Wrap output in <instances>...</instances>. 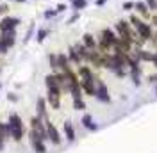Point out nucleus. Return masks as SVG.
I'll list each match as a JSON object with an SVG mask.
<instances>
[{
  "label": "nucleus",
  "mask_w": 157,
  "mask_h": 153,
  "mask_svg": "<svg viewBox=\"0 0 157 153\" xmlns=\"http://www.w3.org/2000/svg\"><path fill=\"white\" fill-rule=\"evenodd\" d=\"M82 43H84V47L89 48V50H95V48H97V38H95L93 34H89V32H86V34L82 36Z\"/></svg>",
  "instance_id": "2eb2a0df"
},
{
  "label": "nucleus",
  "mask_w": 157,
  "mask_h": 153,
  "mask_svg": "<svg viewBox=\"0 0 157 153\" xmlns=\"http://www.w3.org/2000/svg\"><path fill=\"white\" fill-rule=\"evenodd\" d=\"M56 14H59V13H57V11H56V9H48V11H45V18H47V20L54 18Z\"/></svg>",
  "instance_id": "bb28decb"
},
{
  "label": "nucleus",
  "mask_w": 157,
  "mask_h": 153,
  "mask_svg": "<svg viewBox=\"0 0 157 153\" xmlns=\"http://www.w3.org/2000/svg\"><path fill=\"white\" fill-rule=\"evenodd\" d=\"M128 23L134 27V30H136V34H137V38L141 39L143 43H147V41H150V39H152V36H154L152 25H150V23H147L145 20H141L139 16H136V14H130Z\"/></svg>",
  "instance_id": "f257e3e1"
},
{
  "label": "nucleus",
  "mask_w": 157,
  "mask_h": 153,
  "mask_svg": "<svg viewBox=\"0 0 157 153\" xmlns=\"http://www.w3.org/2000/svg\"><path fill=\"white\" fill-rule=\"evenodd\" d=\"M61 91H50L47 89V103H48L54 110H59L61 109Z\"/></svg>",
  "instance_id": "423d86ee"
},
{
  "label": "nucleus",
  "mask_w": 157,
  "mask_h": 153,
  "mask_svg": "<svg viewBox=\"0 0 157 153\" xmlns=\"http://www.w3.org/2000/svg\"><path fill=\"white\" fill-rule=\"evenodd\" d=\"M21 20L16 18V16H11V14H6L4 18L0 20V32H7V30H16Z\"/></svg>",
  "instance_id": "20e7f679"
},
{
  "label": "nucleus",
  "mask_w": 157,
  "mask_h": 153,
  "mask_svg": "<svg viewBox=\"0 0 157 153\" xmlns=\"http://www.w3.org/2000/svg\"><path fill=\"white\" fill-rule=\"evenodd\" d=\"M104 38L109 41V45L111 47H116L118 43H120V36L116 34V30H113V29H109V27H105V29H102V32H100Z\"/></svg>",
  "instance_id": "0eeeda50"
},
{
  "label": "nucleus",
  "mask_w": 157,
  "mask_h": 153,
  "mask_svg": "<svg viewBox=\"0 0 157 153\" xmlns=\"http://www.w3.org/2000/svg\"><path fill=\"white\" fill-rule=\"evenodd\" d=\"M4 146H6V141H4V139H2V137H0V151H2V150H4Z\"/></svg>",
  "instance_id": "72a5a7b5"
},
{
  "label": "nucleus",
  "mask_w": 157,
  "mask_h": 153,
  "mask_svg": "<svg viewBox=\"0 0 157 153\" xmlns=\"http://www.w3.org/2000/svg\"><path fill=\"white\" fill-rule=\"evenodd\" d=\"M134 4L136 2H123V11H128V13L134 11Z\"/></svg>",
  "instance_id": "a878e982"
},
{
  "label": "nucleus",
  "mask_w": 157,
  "mask_h": 153,
  "mask_svg": "<svg viewBox=\"0 0 157 153\" xmlns=\"http://www.w3.org/2000/svg\"><path fill=\"white\" fill-rule=\"evenodd\" d=\"M7 2H16V4H23V2H27V0H7Z\"/></svg>",
  "instance_id": "f704fd0d"
},
{
  "label": "nucleus",
  "mask_w": 157,
  "mask_h": 153,
  "mask_svg": "<svg viewBox=\"0 0 157 153\" xmlns=\"http://www.w3.org/2000/svg\"><path fill=\"white\" fill-rule=\"evenodd\" d=\"M152 23H154V25H155V27H157V16H155V18H154V20H152Z\"/></svg>",
  "instance_id": "e433bc0d"
},
{
  "label": "nucleus",
  "mask_w": 157,
  "mask_h": 153,
  "mask_svg": "<svg viewBox=\"0 0 157 153\" xmlns=\"http://www.w3.org/2000/svg\"><path fill=\"white\" fill-rule=\"evenodd\" d=\"M0 89H2V84H0Z\"/></svg>",
  "instance_id": "ea45409f"
},
{
  "label": "nucleus",
  "mask_w": 157,
  "mask_h": 153,
  "mask_svg": "<svg viewBox=\"0 0 157 153\" xmlns=\"http://www.w3.org/2000/svg\"><path fill=\"white\" fill-rule=\"evenodd\" d=\"M7 126H9V135L14 143H20L23 137H25V126H23V121L20 114L16 112H11L9 119H7Z\"/></svg>",
  "instance_id": "f03ea898"
},
{
  "label": "nucleus",
  "mask_w": 157,
  "mask_h": 153,
  "mask_svg": "<svg viewBox=\"0 0 157 153\" xmlns=\"http://www.w3.org/2000/svg\"><path fill=\"white\" fill-rule=\"evenodd\" d=\"M30 144H32V148H34V151H36V153H47V146H45V141L34 139V141H30Z\"/></svg>",
  "instance_id": "a211bd4d"
},
{
  "label": "nucleus",
  "mask_w": 157,
  "mask_h": 153,
  "mask_svg": "<svg viewBox=\"0 0 157 153\" xmlns=\"http://www.w3.org/2000/svg\"><path fill=\"white\" fill-rule=\"evenodd\" d=\"M134 9L139 13V16H143V18H148V14H150V9H148V6L145 2H136L134 4Z\"/></svg>",
  "instance_id": "f3484780"
},
{
  "label": "nucleus",
  "mask_w": 157,
  "mask_h": 153,
  "mask_svg": "<svg viewBox=\"0 0 157 153\" xmlns=\"http://www.w3.org/2000/svg\"><path fill=\"white\" fill-rule=\"evenodd\" d=\"M48 64H50V68H52V71H54V73H57V71H59L57 54H48Z\"/></svg>",
  "instance_id": "aec40b11"
},
{
  "label": "nucleus",
  "mask_w": 157,
  "mask_h": 153,
  "mask_svg": "<svg viewBox=\"0 0 157 153\" xmlns=\"http://www.w3.org/2000/svg\"><path fill=\"white\" fill-rule=\"evenodd\" d=\"M152 64L157 68V52H154V59H152Z\"/></svg>",
  "instance_id": "2f4dec72"
},
{
  "label": "nucleus",
  "mask_w": 157,
  "mask_h": 153,
  "mask_svg": "<svg viewBox=\"0 0 157 153\" xmlns=\"http://www.w3.org/2000/svg\"><path fill=\"white\" fill-rule=\"evenodd\" d=\"M95 98L102 103H111V95H109L107 84L102 82L100 78H97V91H95Z\"/></svg>",
  "instance_id": "7ed1b4c3"
},
{
  "label": "nucleus",
  "mask_w": 157,
  "mask_h": 153,
  "mask_svg": "<svg viewBox=\"0 0 157 153\" xmlns=\"http://www.w3.org/2000/svg\"><path fill=\"white\" fill-rule=\"evenodd\" d=\"M73 47H75V50H77V54L80 55L82 62H88V61H89V48L84 47V43H82V41L77 43V45H73Z\"/></svg>",
  "instance_id": "4468645a"
},
{
  "label": "nucleus",
  "mask_w": 157,
  "mask_h": 153,
  "mask_svg": "<svg viewBox=\"0 0 157 153\" xmlns=\"http://www.w3.org/2000/svg\"><path fill=\"white\" fill-rule=\"evenodd\" d=\"M145 4L148 6L150 11H157V0H145Z\"/></svg>",
  "instance_id": "b1692460"
},
{
  "label": "nucleus",
  "mask_w": 157,
  "mask_h": 153,
  "mask_svg": "<svg viewBox=\"0 0 157 153\" xmlns=\"http://www.w3.org/2000/svg\"><path fill=\"white\" fill-rule=\"evenodd\" d=\"M63 130H64V137L68 139L70 143H73L75 141V128H73V123L71 121H64V125H63Z\"/></svg>",
  "instance_id": "f8f14e48"
},
{
  "label": "nucleus",
  "mask_w": 157,
  "mask_h": 153,
  "mask_svg": "<svg viewBox=\"0 0 157 153\" xmlns=\"http://www.w3.org/2000/svg\"><path fill=\"white\" fill-rule=\"evenodd\" d=\"M45 86H47V89H50V91H61L56 73H50V75L45 76ZM61 93H63V91H61Z\"/></svg>",
  "instance_id": "9d476101"
},
{
  "label": "nucleus",
  "mask_w": 157,
  "mask_h": 153,
  "mask_svg": "<svg viewBox=\"0 0 157 153\" xmlns=\"http://www.w3.org/2000/svg\"><path fill=\"white\" fill-rule=\"evenodd\" d=\"M56 11H57V13H64V11H66V4H57Z\"/></svg>",
  "instance_id": "7c9ffc66"
},
{
  "label": "nucleus",
  "mask_w": 157,
  "mask_h": 153,
  "mask_svg": "<svg viewBox=\"0 0 157 153\" xmlns=\"http://www.w3.org/2000/svg\"><path fill=\"white\" fill-rule=\"evenodd\" d=\"M7 11H9L7 4H0V14H7Z\"/></svg>",
  "instance_id": "c85d7f7f"
},
{
  "label": "nucleus",
  "mask_w": 157,
  "mask_h": 153,
  "mask_svg": "<svg viewBox=\"0 0 157 153\" xmlns=\"http://www.w3.org/2000/svg\"><path fill=\"white\" fill-rule=\"evenodd\" d=\"M155 95H157V86H155Z\"/></svg>",
  "instance_id": "4c0bfd02"
},
{
  "label": "nucleus",
  "mask_w": 157,
  "mask_h": 153,
  "mask_svg": "<svg viewBox=\"0 0 157 153\" xmlns=\"http://www.w3.org/2000/svg\"><path fill=\"white\" fill-rule=\"evenodd\" d=\"M9 50H11V48L7 47V45H6V43L2 41V39H0V55H4V54H7Z\"/></svg>",
  "instance_id": "393cba45"
},
{
  "label": "nucleus",
  "mask_w": 157,
  "mask_h": 153,
  "mask_svg": "<svg viewBox=\"0 0 157 153\" xmlns=\"http://www.w3.org/2000/svg\"><path fill=\"white\" fill-rule=\"evenodd\" d=\"M148 82H150V84H155V82H157V75H152V76H150V80H148Z\"/></svg>",
  "instance_id": "473e14b6"
},
{
  "label": "nucleus",
  "mask_w": 157,
  "mask_h": 153,
  "mask_svg": "<svg viewBox=\"0 0 157 153\" xmlns=\"http://www.w3.org/2000/svg\"><path fill=\"white\" fill-rule=\"evenodd\" d=\"M7 100H9V102H18V95H16V93H9V95H7Z\"/></svg>",
  "instance_id": "c756f323"
},
{
  "label": "nucleus",
  "mask_w": 157,
  "mask_h": 153,
  "mask_svg": "<svg viewBox=\"0 0 157 153\" xmlns=\"http://www.w3.org/2000/svg\"><path fill=\"white\" fill-rule=\"evenodd\" d=\"M68 2H73V0H68Z\"/></svg>",
  "instance_id": "58836bf2"
},
{
  "label": "nucleus",
  "mask_w": 157,
  "mask_h": 153,
  "mask_svg": "<svg viewBox=\"0 0 157 153\" xmlns=\"http://www.w3.org/2000/svg\"><path fill=\"white\" fill-rule=\"evenodd\" d=\"M71 4V9L73 11H82V9H86V6H88V0H73V2H70Z\"/></svg>",
  "instance_id": "6ab92c4d"
},
{
  "label": "nucleus",
  "mask_w": 157,
  "mask_h": 153,
  "mask_svg": "<svg viewBox=\"0 0 157 153\" xmlns=\"http://www.w3.org/2000/svg\"><path fill=\"white\" fill-rule=\"evenodd\" d=\"M105 4V0H97V6H104Z\"/></svg>",
  "instance_id": "c9c22d12"
},
{
  "label": "nucleus",
  "mask_w": 157,
  "mask_h": 153,
  "mask_svg": "<svg viewBox=\"0 0 157 153\" xmlns=\"http://www.w3.org/2000/svg\"><path fill=\"white\" fill-rule=\"evenodd\" d=\"M73 109H75V110H84V109H86V102H84L82 98H75V100H73Z\"/></svg>",
  "instance_id": "5701e85b"
},
{
  "label": "nucleus",
  "mask_w": 157,
  "mask_h": 153,
  "mask_svg": "<svg viewBox=\"0 0 157 153\" xmlns=\"http://www.w3.org/2000/svg\"><path fill=\"white\" fill-rule=\"evenodd\" d=\"M45 125H47V135H48V141L52 144H56V146H57V144H61V141H63V139H61V135H59V130L54 126V123H52V121H48V119H45Z\"/></svg>",
  "instance_id": "39448f33"
},
{
  "label": "nucleus",
  "mask_w": 157,
  "mask_h": 153,
  "mask_svg": "<svg viewBox=\"0 0 157 153\" xmlns=\"http://www.w3.org/2000/svg\"><path fill=\"white\" fill-rule=\"evenodd\" d=\"M50 34V30L48 29H39L38 32H36V41L38 43H43L45 39H47V36Z\"/></svg>",
  "instance_id": "4be33fe9"
},
{
  "label": "nucleus",
  "mask_w": 157,
  "mask_h": 153,
  "mask_svg": "<svg viewBox=\"0 0 157 153\" xmlns=\"http://www.w3.org/2000/svg\"><path fill=\"white\" fill-rule=\"evenodd\" d=\"M36 116L41 119H48V112H47V98H38L36 102Z\"/></svg>",
  "instance_id": "6e6552de"
},
{
  "label": "nucleus",
  "mask_w": 157,
  "mask_h": 153,
  "mask_svg": "<svg viewBox=\"0 0 157 153\" xmlns=\"http://www.w3.org/2000/svg\"><path fill=\"white\" fill-rule=\"evenodd\" d=\"M0 137H2L4 141L11 139V135H9V126H7V123H2V121H0Z\"/></svg>",
  "instance_id": "412c9836"
},
{
  "label": "nucleus",
  "mask_w": 157,
  "mask_h": 153,
  "mask_svg": "<svg viewBox=\"0 0 157 153\" xmlns=\"http://www.w3.org/2000/svg\"><path fill=\"white\" fill-rule=\"evenodd\" d=\"M57 66H59V71H66V69L71 68V62H70V59L66 54H63V52L57 54Z\"/></svg>",
  "instance_id": "9b49d317"
},
{
  "label": "nucleus",
  "mask_w": 157,
  "mask_h": 153,
  "mask_svg": "<svg viewBox=\"0 0 157 153\" xmlns=\"http://www.w3.org/2000/svg\"><path fill=\"white\" fill-rule=\"evenodd\" d=\"M0 39L7 45L9 48L14 47L16 43V30H7V32H0Z\"/></svg>",
  "instance_id": "1a4fd4ad"
},
{
  "label": "nucleus",
  "mask_w": 157,
  "mask_h": 153,
  "mask_svg": "<svg viewBox=\"0 0 157 153\" xmlns=\"http://www.w3.org/2000/svg\"><path fill=\"white\" fill-rule=\"evenodd\" d=\"M80 121H82V126H84V128H88V130H93V132H95V130L98 128V125L93 121V118H91L89 114H84Z\"/></svg>",
  "instance_id": "dca6fc26"
},
{
  "label": "nucleus",
  "mask_w": 157,
  "mask_h": 153,
  "mask_svg": "<svg viewBox=\"0 0 157 153\" xmlns=\"http://www.w3.org/2000/svg\"><path fill=\"white\" fill-rule=\"evenodd\" d=\"M66 55H68V59H70V62H71V64H75V66H80V64H84V62H82V59H80V55L77 54L75 47H70V48H68V54H66Z\"/></svg>",
  "instance_id": "ddd939ff"
},
{
  "label": "nucleus",
  "mask_w": 157,
  "mask_h": 153,
  "mask_svg": "<svg viewBox=\"0 0 157 153\" xmlns=\"http://www.w3.org/2000/svg\"><path fill=\"white\" fill-rule=\"evenodd\" d=\"M78 16H80L78 13H75V14H71V16L68 18V21H66V23H68V25H71V23H75V21L78 20Z\"/></svg>",
  "instance_id": "cd10ccee"
}]
</instances>
